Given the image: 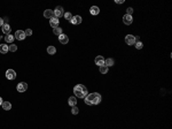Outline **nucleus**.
<instances>
[{"mask_svg": "<svg viewBox=\"0 0 172 129\" xmlns=\"http://www.w3.org/2000/svg\"><path fill=\"white\" fill-rule=\"evenodd\" d=\"M16 89H17V91H18V92H25V91L28 90V83H25V82L18 83V84H17V86H16Z\"/></svg>", "mask_w": 172, "mask_h": 129, "instance_id": "obj_5", "label": "nucleus"}, {"mask_svg": "<svg viewBox=\"0 0 172 129\" xmlns=\"http://www.w3.org/2000/svg\"><path fill=\"white\" fill-rule=\"evenodd\" d=\"M116 3H124V0H116Z\"/></svg>", "mask_w": 172, "mask_h": 129, "instance_id": "obj_30", "label": "nucleus"}, {"mask_svg": "<svg viewBox=\"0 0 172 129\" xmlns=\"http://www.w3.org/2000/svg\"><path fill=\"white\" fill-rule=\"evenodd\" d=\"M24 32H25V36H31V35H32V30L31 29H27L25 30V31H24Z\"/></svg>", "mask_w": 172, "mask_h": 129, "instance_id": "obj_29", "label": "nucleus"}, {"mask_svg": "<svg viewBox=\"0 0 172 129\" xmlns=\"http://www.w3.org/2000/svg\"><path fill=\"white\" fill-rule=\"evenodd\" d=\"M71 113H72L73 115H76V114H78V113H79V108H78L77 106H73L72 108H71Z\"/></svg>", "mask_w": 172, "mask_h": 129, "instance_id": "obj_26", "label": "nucleus"}, {"mask_svg": "<svg viewBox=\"0 0 172 129\" xmlns=\"http://www.w3.org/2000/svg\"><path fill=\"white\" fill-rule=\"evenodd\" d=\"M8 51H9V46L8 45H6V44H0V53L6 54Z\"/></svg>", "mask_w": 172, "mask_h": 129, "instance_id": "obj_16", "label": "nucleus"}, {"mask_svg": "<svg viewBox=\"0 0 172 129\" xmlns=\"http://www.w3.org/2000/svg\"><path fill=\"white\" fill-rule=\"evenodd\" d=\"M53 32L54 35H56V36H60V35H62V28H60V26H56V28H54L53 29Z\"/></svg>", "mask_w": 172, "mask_h": 129, "instance_id": "obj_22", "label": "nucleus"}, {"mask_svg": "<svg viewBox=\"0 0 172 129\" xmlns=\"http://www.w3.org/2000/svg\"><path fill=\"white\" fill-rule=\"evenodd\" d=\"M82 21H83L82 16H80V15H76V16H72V19L70 20V22H71L72 24H80L82 23Z\"/></svg>", "mask_w": 172, "mask_h": 129, "instance_id": "obj_11", "label": "nucleus"}, {"mask_svg": "<svg viewBox=\"0 0 172 129\" xmlns=\"http://www.w3.org/2000/svg\"><path fill=\"white\" fill-rule=\"evenodd\" d=\"M68 103H69V105L71 106V107L76 106L77 105V98H76V97H73V96H71L69 98V100H68Z\"/></svg>", "mask_w": 172, "mask_h": 129, "instance_id": "obj_18", "label": "nucleus"}, {"mask_svg": "<svg viewBox=\"0 0 172 129\" xmlns=\"http://www.w3.org/2000/svg\"><path fill=\"white\" fill-rule=\"evenodd\" d=\"M134 37L133 35H126L125 36V43L127 45H134L136 44V39H134Z\"/></svg>", "mask_w": 172, "mask_h": 129, "instance_id": "obj_7", "label": "nucleus"}, {"mask_svg": "<svg viewBox=\"0 0 172 129\" xmlns=\"http://www.w3.org/2000/svg\"><path fill=\"white\" fill-rule=\"evenodd\" d=\"M63 16H64V19H66V20L70 21V20H71V19H72V14L70 13V12H67V13H64V14H63Z\"/></svg>", "mask_w": 172, "mask_h": 129, "instance_id": "obj_24", "label": "nucleus"}, {"mask_svg": "<svg viewBox=\"0 0 172 129\" xmlns=\"http://www.w3.org/2000/svg\"><path fill=\"white\" fill-rule=\"evenodd\" d=\"M1 30H2V32L5 33V35H9V33H10V30H12V28H10L9 23H8V24L5 23L2 26H1Z\"/></svg>", "mask_w": 172, "mask_h": 129, "instance_id": "obj_12", "label": "nucleus"}, {"mask_svg": "<svg viewBox=\"0 0 172 129\" xmlns=\"http://www.w3.org/2000/svg\"><path fill=\"white\" fill-rule=\"evenodd\" d=\"M143 47V44L141 43V42H138V43H136V49L137 50H141Z\"/></svg>", "mask_w": 172, "mask_h": 129, "instance_id": "obj_27", "label": "nucleus"}, {"mask_svg": "<svg viewBox=\"0 0 172 129\" xmlns=\"http://www.w3.org/2000/svg\"><path fill=\"white\" fill-rule=\"evenodd\" d=\"M44 17H46V19H53L54 17V12L52 9H46L44 12Z\"/></svg>", "mask_w": 172, "mask_h": 129, "instance_id": "obj_14", "label": "nucleus"}, {"mask_svg": "<svg viewBox=\"0 0 172 129\" xmlns=\"http://www.w3.org/2000/svg\"><path fill=\"white\" fill-rule=\"evenodd\" d=\"M2 103H3V100H2V98L0 97V105H2Z\"/></svg>", "mask_w": 172, "mask_h": 129, "instance_id": "obj_32", "label": "nucleus"}, {"mask_svg": "<svg viewBox=\"0 0 172 129\" xmlns=\"http://www.w3.org/2000/svg\"><path fill=\"white\" fill-rule=\"evenodd\" d=\"M47 53L50 54V55H53V54H55L56 53V49H55V46H48L47 47Z\"/></svg>", "mask_w": 172, "mask_h": 129, "instance_id": "obj_20", "label": "nucleus"}, {"mask_svg": "<svg viewBox=\"0 0 172 129\" xmlns=\"http://www.w3.org/2000/svg\"><path fill=\"white\" fill-rule=\"evenodd\" d=\"M14 37H15V39L17 40H23L25 39V32H24L23 30H17L16 32H15V35H14Z\"/></svg>", "mask_w": 172, "mask_h": 129, "instance_id": "obj_4", "label": "nucleus"}, {"mask_svg": "<svg viewBox=\"0 0 172 129\" xmlns=\"http://www.w3.org/2000/svg\"><path fill=\"white\" fill-rule=\"evenodd\" d=\"M54 12V17H56V19H59V17H62L63 14H64V12H63V8L61 6H57L56 8H55V10H53Z\"/></svg>", "mask_w": 172, "mask_h": 129, "instance_id": "obj_6", "label": "nucleus"}, {"mask_svg": "<svg viewBox=\"0 0 172 129\" xmlns=\"http://www.w3.org/2000/svg\"><path fill=\"white\" fill-rule=\"evenodd\" d=\"M132 22H133L132 15H127V14H125V15L123 16V23H124V24L130 26V24H132Z\"/></svg>", "mask_w": 172, "mask_h": 129, "instance_id": "obj_8", "label": "nucleus"}, {"mask_svg": "<svg viewBox=\"0 0 172 129\" xmlns=\"http://www.w3.org/2000/svg\"><path fill=\"white\" fill-rule=\"evenodd\" d=\"M126 14H127V15H132L133 14V8L132 7H127V8H126Z\"/></svg>", "mask_w": 172, "mask_h": 129, "instance_id": "obj_28", "label": "nucleus"}, {"mask_svg": "<svg viewBox=\"0 0 172 129\" xmlns=\"http://www.w3.org/2000/svg\"><path fill=\"white\" fill-rule=\"evenodd\" d=\"M1 107L3 108V111H9V109L12 108V104H10L9 102H3Z\"/></svg>", "mask_w": 172, "mask_h": 129, "instance_id": "obj_19", "label": "nucleus"}, {"mask_svg": "<svg viewBox=\"0 0 172 129\" xmlns=\"http://www.w3.org/2000/svg\"><path fill=\"white\" fill-rule=\"evenodd\" d=\"M59 40H60V43L61 44L66 45V44L69 43V37L67 36V35H64V33H62V35H60L59 36Z\"/></svg>", "mask_w": 172, "mask_h": 129, "instance_id": "obj_9", "label": "nucleus"}, {"mask_svg": "<svg viewBox=\"0 0 172 129\" xmlns=\"http://www.w3.org/2000/svg\"><path fill=\"white\" fill-rule=\"evenodd\" d=\"M115 65V60L111 59V58H108V59H104V66H107L108 68Z\"/></svg>", "mask_w": 172, "mask_h": 129, "instance_id": "obj_17", "label": "nucleus"}, {"mask_svg": "<svg viewBox=\"0 0 172 129\" xmlns=\"http://www.w3.org/2000/svg\"><path fill=\"white\" fill-rule=\"evenodd\" d=\"M59 23H60V20L59 19H56V17H53V19H51L50 20V26H52V28H56V26H59Z\"/></svg>", "mask_w": 172, "mask_h": 129, "instance_id": "obj_13", "label": "nucleus"}, {"mask_svg": "<svg viewBox=\"0 0 172 129\" xmlns=\"http://www.w3.org/2000/svg\"><path fill=\"white\" fill-rule=\"evenodd\" d=\"M73 93H75V97L76 98H85L87 95H88V91H87V88L83 84H77V85L73 86Z\"/></svg>", "mask_w": 172, "mask_h": 129, "instance_id": "obj_2", "label": "nucleus"}, {"mask_svg": "<svg viewBox=\"0 0 172 129\" xmlns=\"http://www.w3.org/2000/svg\"><path fill=\"white\" fill-rule=\"evenodd\" d=\"M6 77H7V79H9V81L15 79L16 78V72L14 69H7L6 70Z\"/></svg>", "mask_w": 172, "mask_h": 129, "instance_id": "obj_3", "label": "nucleus"}, {"mask_svg": "<svg viewBox=\"0 0 172 129\" xmlns=\"http://www.w3.org/2000/svg\"><path fill=\"white\" fill-rule=\"evenodd\" d=\"M99 70H100V73L101 74H107L108 73V67L107 66H101V67H99Z\"/></svg>", "mask_w": 172, "mask_h": 129, "instance_id": "obj_23", "label": "nucleus"}, {"mask_svg": "<svg viewBox=\"0 0 172 129\" xmlns=\"http://www.w3.org/2000/svg\"><path fill=\"white\" fill-rule=\"evenodd\" d=\"M14 39H15V37L13 35H10V33L9 35H6V37H5V40H6L7 43H10V44L14 42Z\"/></svg>", "mask_w": 172, "mask_h": 129, "instance_id": "obj_21", "label": "nucleus"}, {"mask_svg": "<svg viewBox=\"0 0 172 129\" xmlns=\"http://www.w3.org/2000/svg\"><path fill=\"white\" fill-rule=\"evenodd\" d=\"M89 13L92 15H99L100 14V8L98 6H92L89 8Z\"/></svg>", "mask_w": 172, "mask_h": 129, "instance_id": "obj_15", "label": "nucleus"}, {"mask_svg": "<svg viewBox=\"0 0 172 129\" xmlns=\"http://www.w3.org/2000/svg\"><path fill=\"white\" fill-rule=\"evenodd\" d=\"M9 51L10 52H16L17 51V45H15V44H10L9 45Z\"/></svg>", "mask_w": 172, "mask_h": 129, "instance_id": "obj_25", "label": "nucleus"}, {"mask_svg": "<svg viewBox=\"0 0 172 129\" xmlns=\"http://www.w3.org/2000/svg\"><path fill=\"white\" fill-rule=\"evenodd\" d=\"M3 24H5V23H3V19H1V17H0V26H2Z\"/></svg>", "mask_w": 172, "mask_h": 129, "instance_id": "obj_31", "label": "nucleus"}, {"mask_svg": "<svg viewBox=\"0 0 172 129\" xmlns=\"http://www.w3.org/2000/svg\"><path fill=\"white\" fill-rule=\"evenodd\" d=\"M94 61H95V65H98L99 67L104 66V58H103L102 55H98Z\"/></svg>", "mask_w": 172, "mask_h": 129, "instance_id": "obj_10", "label": "nucleus"}, {"mask_svg": "<svg viewBox=\"0 0 172 129\" xmlns=\"http://www.w3.org/2000/svg\"><path fill=\"white\" fill-rule=\"evenodd\" d=\"M84 100H85V104H87V105H99L102 102V97L98 92H92L88 93L84 98Z\"/></svg>", "mask_w": 172, "mask_h": 129, "instance_id": "obj_1", "label": "nucleus"}]
</instances>
